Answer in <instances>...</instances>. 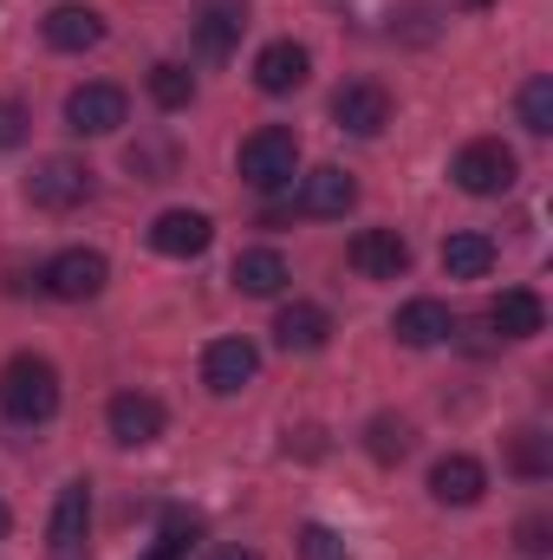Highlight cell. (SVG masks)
Here are the masks:
<instances>
[{
	"instance_id": "f1b7e54d",
	"label": "cell",
	"mask_w": 553,
	"mask_h": 560,
	"mask_svg": "<svg viewBox=\"0 0 553 560\" xmlns=\"http://www.w3.org/2000/svg\"><path fill=\"white\" fill-rule=\"evenodd\" d=\"M548 548H553L548 515H528V522H521V555H548Z\"/></svg>"
},
{
	"instance_id": "484cf974",
	"label": "cell",
	"mask_w": 553,
	"mask_h": 560,
	"mask_svg": "<svg viewBox=\"0 0 553 560\" xmlns=\"http://www.w3.org/2000/svg\"><path fill=\"white\" fill-rule=\"evenodd\" d=\"M508 463H515L521 476H548L553 469L548 436H541V430H515V436H508Z\"/></svg>"
},
{
	"instance_id": "277c9868",
	"label": "cell",
	"mask_w": 553,
	"mask_h": 560,
	"mask_svg": "<svg viewBox=\"0 0 553 560\" xmlns=\"http://www.w3.org/2000/svg\"><path fill=\"white\" fill-rule=\"evenodd\" d=\"M85 196H92V170L72 163V156H46V163H33V176H26V202H33V209L66 215V209H79Z\"/></svg>"
},
{
	"instance_id": "d6986e66",
	"label": "cell",
	"mask_w": 553,
	"mask_h": 560,
	"mask_svg": "<svg viewBox=\"0 0 553 560\" xmlns=\"http://www.w3.org/2000/svg\"><path fill=\"white\" fill-rule=\"evenodd\" d=\"M105 39V20L92 13V7H52L46 13V46L52 52H85V46H98Z\"/></svg>"
},
{
	"instance_id": "ac0fdd59",
	"label": "cell",
	"mask_w": 553,
	"mask_h": 560,
	"mask_svg": "<svg viewBox=\"0 0 553 560\" xmlns=\"http://www.w3.org/2000/svg\"><path fill=\"white\" fill-rule=\"evenodd\" d=\"M391 332H398L404 346H443V339L456 332V313H449L443 300H411V306H398Z\"/></svg>"
},
{
	"instance_id": "4316f807",
	"label": "cell",
	"mask_w": 553,
	"mask_h": 560,
	"mask_svg": "<svg viewBox=\"0 0 553 560\" xmlns=\"http://www.w3.org/2000/svg\"><path fill=\"white\" fill-rule=\"evenodd\" d=\"M299 560H345V541H339L332 528L306 522V528H299Z\"/></svg>"
},
{
	"instance_id": "e0dca14e",
	"label": "cell",
	"mask_w": 553,
	"mask_h": 560,
	"mask_svg": "<svg viewBox=\"0 0 553 560\" xmlns=\"http://www.w3.org/2000/svg\"><path fill=\"white\" fill-rule=\"evenodd\" d=\"M489 326H495L502 339H534V332L548 326V306H541V293H528V287H508V293H495V306H489Z\"/></svg>"
},
{
	"instance_id": "603a6c76",
	"label": "cell",
	"mask_w": 553,
	"mask_h": 560,
	"mask_svg": "<svg viewBox=\"0 0 553 560\" xmlns=\"http://www.w3.org/2000/svg\"><path fill=\"white\" fill-rule=\"evenodd\" d=\"M411 443H416V430L404 418H372V423H365V450H372L378 463H404V456H411Z\"/></svg>"
},
{
	"instance_id": "7a4b0ae2",
	"label": "cell",
	"mask_w": 553,
	"mask_h": 560,
	"mask_svg": "<svg viewBox=\"0 0 553 560\" xmlns=\"http://www.w3.org/2000/svg\"><path fill=\"white\" fill-rule=\"evenodd\" d=\"M449 176H456V189H469V196H508L515 176H521V163H515V150L502 138H475V143L456 150Z\"/></svg>"
},
{
	"instance_id": "6da1fadb",
	"label": "cell",
	"mask_w": 553,
	"mask_h": 560,
	"mask_svg": "<svg viewBox=\"0 0 553 560\" xmlns=\"http://www.w3.org/2000/svg\"><path fill=\"white\" fill-rule=\"evenodd\" d=\"M0 411L13 423H46L59 411V372L46 359H33V352L7 359L0 365Z\"/></svg>"
},
{
	"instance_id": "cb8c5ba5",
	"label": "cell",
	"mask_w": 553,
	"mask_h": 560,
	"mask_svg": "<svg viewBox=\"0 0 553 560\" xmlns=\"http://www.w3.org/2000/svg\"><path fill=\"white\" fill-rule=\"evenodd\" d=\"M150 98H156L163 112H183V105L196 98V79H189V66H169V59H163V66L150 72Z\"/></svg>"
},
{
	"instance_id": "8fae6325",
	"label": "cell",
	"mask_w": 553,
	"mask_h": 560,
	"mask_svg": "<svg viewBox=\"0 0 553 560\" xmlns=\"http://www.w3.org/2000/svg\"><path fill=\"white\" fill-rule=\"evenodd\" d=\"M255 372H261V352H255L248 339H215V346L202 352V385H209L215 398L248 392V385H255Z\"/></svg>"
},
{
	"instance_id": "83f0119b",
	"label": "cell",
	"mask_w": 553,
	"mask_h": 560,
	"mask_svg": "<svg viewBox=\"0 0 553 560\" xmlns=\"http://www.w3.org/2000/svg\"><path fill=\"white\" fill-rule=\"evenodd\" d=\"M26 143V105L0 98V150H20Z\"/></svg>"
},
{
	"instance_id": "44dd1931",
	"label": "cell",
	"mask_w": 553,
	"mask_h": 560,
	"mask_svg": "<svg viewBox=\"0 0 553 560\" xmlns=\"http://www.w3.org/2000/svg\"><path fill=\"white\" fill-rule=\"evenodd\" d=\"M286 280H293V275H286V261H280L274 248H248V255L235 261V287H242V293H255V300H274Z\"/></svg>"
},
{
	"instance_id": "3957f363",
	"label": "cell",
	"mask_w": 553,
	"mask_h": 560,
	"mask_svg": "<svg viewBox=\"0 0 553 560\" xmlns=\"http://www.w3.org/2000/svg\"><path fill=\"white\" fill-rule=\"evenodd\" d=\"M293 170H299V138H293L286 125H268V131H255V138L242 143V176H248L261 196L286 189Z\"/></svg>"
},
{
	"instance_id": "4dcf8cb0",
	"label": "cell",
	"mask_w": 553,
	"mask_h": 560,
	"mask_svg": "<svg viewBox=\"0 0 553 560\" xmlns=\"http://www.w3.org/2000/svg\"><path fill=\"white\" fill-rule=\"evenodd\" d=\"M209 560H261V555H255V548H242V541H228V548H215Z\"/></svg>"
},
{
	"instance_id": "5bb4252c",
	"label": "cell",
	"mask_w": 553,
	"mask_h": 560,
	"mask_svg": "<svg viewBox=\"0 0 553 560\" xmlns=\"http://www.w3.org/2000/svg\"><path fill=\"white\" fill-rule=\"evenodd\" d=\"M274 339H280V352H326V339H332V313L313 306V300H293V306H280Z\"/></svg>"
},
{
	"instance_id": "9a60e30c",
	"label": "cell",
	"mask_w": 553,
	"mask_h": 560,
	"mask_svg": "<svg viewBox=\"0 0 553 560\" xmlns=\"http://www.w3.org/2000/svg\"><path fill=\"white\" fill-rule=\"evenodd\" d=\"M163 405L150 398V392H125V398H111V436L125 443V450H143V443H156L163 436Z\"/></svg>"
},
{
	"instance_id": "9c48e42d",
	"label": "cell",
	"mask_w": 553,
	"mask_h": 560,
	"mask_svg": "<svg viewBox=\"0 0 553 560\" xmlns=\"http://www.w3.org/2000/svg\"><path fill=\"white\" fill-rule=\"evenodd\" d=\"M125 92L118 85H79L72 98H66V131H79V138H111L118 125H125Z\"/></svg>"
},
{
	"instance_id": "4fadbf2b",
	"label": "cell",
	"mask_w": 553,
	"mask_h": 560,
	"mask_svg": "<svg viewBox=\"0 0 553 560\" xmlns=\"http://www.w3.org/2000/svg\"><path fill=\"white\" fill-rule=\"evenodd\" d=\"M482 489H489V469H482L475 456H443V463L430 469V495H436L443 509H475Z\"/></svg>"
},
{
	"instance_id": "5b68a950",
	"label": "cell",
	"mask_w": 553,
	"mask_h": 560,
	"mask_svg": "<svg viewBox=\"0 0 553 560\" xmlns=\"http://www.w3.org/2000/svg\"><path fill=\"white\" fill-rule=\"evenodd\" d=\"M39 280H46L52 300H98L105 280H111V261H105L98 248H66V255L46 261V275Z\"/></svg>"
},
{
	"instance_id": "d4e9b609",
	"label": "cell",
	"mask_w": 553,
	"mask_h": 560,
	"mask_svg": "<svg viewBox=\"0 0 553 560\" xmlns=\"http://www.w3.org/2000/svg\"><path fill=\"white\" fill-rule=\"evenodd\" d=\"M521 125H528L534 138H548V131H553V79H548V72L521 85Z\"/></svg>"
},
{
	"instance_id": "7402d4cb",
	"label": "cell",
	"mask_w": 553,
	"mask_h": 560,
	"mask_svg": "<svg viewBox=\"0 0 553 560\" xmlns=\"http://www.w3.org/2000/svg\"><path fill=\"white\" fill-rule=\"evenodd\" d=\"M495 268V242L489 235H449L443 242V275L449 280H482Z\"/></svg>"
},
{
	"instance_id": "2e32d148",
	"label": "cell",
	"mask_w": 553,
	"mask_h": 560,
	"mask_svg": "<svg viewBox=\"0 0 553 560\" xmlns=\"http://www.w3.org/2000/svg\"><path fill=\"white\" fill-rule=\"evenodd\" d=\"M306 72H313V59H306V46H293V39H274V46H261V59H255V85L261 92H299L306 85Z\"/></svg>"
},
{
	"instance_id": "ffe728a7",
	"label": "cell",
	"mask_w": 553,
	"mask_h": 560,
	"mask_svg": "<svg viewBox=\"0 0 553 560\" xmlns=\"http://www.w3.org/2000/svg\"><path fill=\"white\" fill-rule=\"evenodd\" d=\"M352 202H358V183H352L339 163L313 170V176H306V189H299V209H306V215H345Z\"/></svg>"
},
{
	"instance_id": "8992f818",
	"label": "cell",
	"mask_w": 553,
	"mask_h": 560,
	"mask_svg": "<svg viewBox=\"0 0 553 560\" xmlns=\"http://www.w3.org/2000/svg\"><path fill=\"white\" fill-rule=\"evenodd\" d=\"M85 541H92V482H66L52 528H46V548H52V560H85Z\"/></svg>"
},
{
	"instance_id": "ba28073f",
	"label": "cell",
	"mask_w": 553,
	"mask_h": 560,
	"mask_svg": "<svg viewBox=\"0 0 553 560\" xmlns=\"http://www.w3.org/2000/svg\"><path fill=\"white\" fill-rule=\"evenodd\" d=\"M332 118H339V131H352V138H378V131L391 125V92H385L378 79H352V85H339Z\"/></svg>"
},
{
	"instance_id": "f546056e",
	"label": "cell",
	"mask_w": 553,
	"mask_h": 560,
	"mask_svg": "<svg viewBox=\"0 0 553 560\" xmlns=\"http://www.w3.org/2000/svg\"><path fill=\"white\" fill-rule=\"evenodd\" d=\"M183 535H196V522H183V515H176V522H169V535H163V548H156L150 560H176V555H183Z\"/></svg>"
},
{
	"instance_id": "7c38bea8",
	"label": "cell",
	"mask_w": 553,
	"mask_h": 560,
	"mask_svg": "<svg viewBox=\"0 0 553 560\" xmlns=\"http://www.w3.org/2000/svg\"><path fill=\"white\" fill-rule=\"evenodd\" d=\"M352 268L365 280H398L411 268V242L398 229H358L352 235Z\"/></svg>"
},
{
	"instance_id": "52a82bcc",
	"label": "cell",
	"mask_w": 553,
	"mask_h": 560,
	"mask_svg": "<svg viewBox=\"0 0 553 560\" xmlns=\"http://www.w3.org/2000/svg\"><path fill=\"white\" fill-rule=\"evenodd\" d=\"M242 33H248V7L242 0H202L196 20H189V39H196L202 59H228L242 46Z\"/></svg>"
},
{
	"instance_id": "30bf717a",
	"label": "cell",
	"mask_w": 553,
	"mask_h": 560,
	"mask_svg": "<svg viewBox=\"0 0 553 560\" xmlns=\"http://www.w3.org/2000/svg\"><path fill=\"white\" fill-rule=\"evenodd\" d=\"M209 242H215V222H209L202 209H163V215L150 222V248L169 255V261H196Z\"/></svg>"
},
{
	"instance_id": "1f68e13d",
	"label": "cell",
	"mask_w": 553,
	"mask_h": 560,
	"mask_svg": "<svg viewBox=\"0 0 553 560\" xmlns=\"http://www.w3.org/2000/svg\"><path fill=\"white\" fill-rule=\"evenodd\" d=\"M7 528H13V509H7V502H0V541H7Z\"/></svg>"
}]
</instances>
